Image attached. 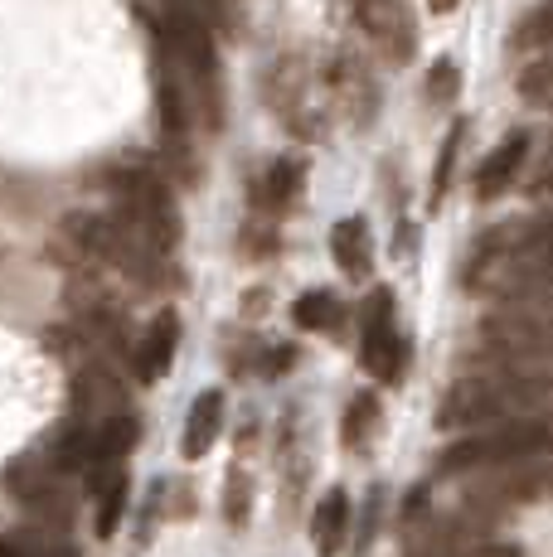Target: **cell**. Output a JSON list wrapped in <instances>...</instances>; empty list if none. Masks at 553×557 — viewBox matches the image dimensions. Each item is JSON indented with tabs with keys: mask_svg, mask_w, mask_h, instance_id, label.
I'll return each mask as SVG.
<instances>
[{
	"mask_svg": "<svg viewBox=\"0 0 553 557\" xmlns=\"http://www.w3.org/2000/svg\"><path fill=\"white\" fill-rule=\"evenodd\" d=\"M553 412V369H515V363L462 359L456 383L438 403V432H486L500 422Z\"/></svg>",
	"mask_w": 553,
	"mask_h": 557,
	"instance_id": "6da1fadb",
	"label": "cell"
},
{
	"mask_svg": "<svg viewBox=\"0 0 553 557\" xmlns=\"http://www.w3.org/2000/svg\"><path fill=\"white\" fill-rule=\"evenodd\" d=\"M544 456H553V412L456 436V442H446L438 451V475L471 480V475H486V470L525 466V460H544Z\"/></svg>",
	"mask_w": 553,
	"mask_h": 557,
	"instance_id": "7a4b0ae2",
	"label": "cell"
},
{
	"mask_svg": "<svg viewBox=\"0 0 553 557\" xmlns=\"http://www.w3.org/2000/svg\"><path fill=\"white\" fill-rule=\"evenodd\" d=\"M529 505H553V456L471 475L462 485V499H456V509L491 523V529H500L509 513H519Z\"/></svg>",
	"mask_w": 553,
	"mask_h": 557,
	"instance_id": "3957f363",
	"label": "cell"
},
{
	"mask_svg": "<svg viewBox=\"0 0 553 557\" xmlns=\"http://www.w3.org/2000/svg\"><path fill=\"white\" fill-rule=\"evenodd\" d=\"M403 557H525V548L491 523L452 509L403 523Z\"/></svg>",
	"mask_w": 553,
	"mask_h": 557,
	"instance_id": "277c9868",
	"label": "cell"
},
{
	"mask_svg": "<svg viewBox=\"0 0 553 557\" xmlns=\"http://www.w3.org/2000/svg\"><path fill=\"white\" fill-rule=\"evenodd\" d=\"M5 490L20 509L29 513L35 529H49V533H69L73 519H78V495H73L69 475H59L54 460L39 456V451H25L5 466Z\"/></svg>",
	"mask_w": 553,
	"mask_h": 557,
	"instance_id": "5b68a950",
	"label": "cell"
},
{
	"mask_svg": "<svg viewBox=\"0 0 553 557\" xmlns=\"http://www.w3.org/2000/svg\"><path fill=\"white\" fill-rule=\"evenodd\" d=\"M408 335L398 330V306H393V286H379V292L365 296V310H359V363L374 373L379 383H403V369H408Z\"/></svg>",
	"mask_w": 553,
	"mask_h": 557,
	"instance_id": "8992f818",
	"label": "cell"
},
{
	"mask_svg": "<svg viewBox=\"0 0 553 557\" xmlns=\"http://www.w3.org/2000/svg\"><path fill=\"white\" fill-rule=\"evenodd\" d=\"M355 25L369 35V45L393 63H408L418 53V20H413L408 0H349Z\"/></svg>",
	"mask_w": 553,
	"mask_h": 557,
	"instance_id": "52a82bcc",
	"label": "cell"
},
{
	"mask_svg": "<svg viewBox=\"0 0 553 557\" xmlns=\"http://www.w3.org/2000/svg\"><path fill=\"white\" fill-rule=\"evenodd\" d=\"M529 151H534V132H529V126H515V132L500 136L495 151L476 165V199L491 203V199L505 195V189L519 180V170H525Z\"/></svg>",
	"mask_w": 553,
	"mask_h": 557,
	"instance_id": "ba28073f",
	"label": "cell"
},
{
	"mask_svg": "<svg viewBox=\"0 0 553 557\" xmlns=\"http://www.w3.org/2000/svg\"><path fill=\"white\" fill-rule=\"evenodd\" d=\"M476 292L491 301L505 292H553V252H534V257H505L491 272L476 282Z\"/></svg>",
	"mask_w": 553,
	"mask_h": 557,
	"instance_id": "9c48e42d",
	"label": "cell"
},
{
	"mask_svg": "<svg viewBox=\"0 0 553 557\" xmlns=\"http://www.w3.org/2000/svg\"><path fill=\"white\" fill-rule=\"evenodd\" d=\"M175 349H180V315L175 310H156L151 315V325H146V335H142V345H136V379L142 383H156L161 373L175 363Z\"/></svg>",
	"mask_w": 553,
	"mask_h": 557,
	"instance_id": "30bf717a",
	"label": "cell"
},
{
	"mask_svg": "<svg viewBox=\"0 0 553 557\" xmlns=\"http://www.w3.org/2000/svg\"><path fill=\"white\" fill-rule=\"evenodd\" d=\"M219 432H223V393L219 388H205L195 398V407H189V417H185L180 456H185V460H205L209 451H214Z\"/></svg>",
	"mask_w": 553,
	"mask_h": 557,
	"instance_id": "8fae6325",
	"label": "cell"
},
{
	"mask_svg": "<svg viewBox=\"0 0 553 557\" xmlns=\"http://www.w3.org/2000/svg\"><path fill=\"white\" fill-rule=\"evenodd\" d=\"M311 543H316V557H340L349 543V495L345 490H325L321 505L311 513Z\"/></svg>",
	"mask_w": 553,
	"mask_h": 557,
	"instance_id": "7c38bea8",
	"label": "cell"
},
{
	"mask_svg": "<svg viewBox=\"0 0 553 557\" xmlns=\"http://www.w3.org/2000/svg\"><path fill=\"white\" fill-rule=\"evenodd\" d=\"M331 257L349 282H365L374 267V243H369V223L365 219H340L331 228Z\"/></svg>",
	"mask_w": 553,
	"mask_h": 557,
	"instance_id": "4fadbf2b",
	"label": "cell"
},
{
	"mask_svg": "<svg viewBox=\"0 0 553 557\" xmlns=\"http://www.w3.org/2000/svg\"><path fill=\"white\" fill-rule=\"evenodd\" d=\"M302 160H272L268 170H262L258 180H253V209H262V213H282L286 203H292L296 195H302Z\"/></svg>",
	"mask_w": 553,
	"mask_h": 557,
	"instance_id": "5bb4252c",
	"label": "cell"
},
{
	"mask_svg": "<svg viewBox=\"0 0 553 557\" xmlns=\"http://www.w3.org/2000/svg\"><path fill=\"white\" fill-rule=\"evenodd\" d=\"M486 315L509 320V325H529V330H553V292H505V296H491Z\"/></svg>",
	"mask_w": 553,
	"mask_h": 557,
	"instance_id": "9a60e30c",
	"label": "cell"
},
{
	"mask_svg": "<svg viewBox=\"0 0 553 557\" xmlns=\"http://www.w3.org/2000/svg\"><path fill=\"white\" fill-rule=\"evenodd\" d=\"M0 557H83V553L69 543V533L20 523V529H0Z\"/></svg>",
	"mask_w": 553,
	"mask_h": 557,
	"instance_id": "2e32d148",
	"label": "cell"
},
{
	"mask_svg": "<svg viewBox=\"0 0 553 557\" xmlns=\"http://www.w3.org/2000/svg\"><path fill=\"white\" fill-rule=\"evenodd\" d=\"M238 5L243 0H161V15L185 20V25H199L209 35H229L238 25Z\"/></svg>",
	"mask_w": 553,
	"mask_h": 557,
	"instance_id": "e0dca14e",
	"label": "cell"
},
{
	"mask_svg": "<svg viewBox=\"0 0 553 557\" xmlns=\"http://www.w3.org/2000/svg\"><path fill=\"white\" fill-rule=\"evenodd\" d=\"M379 398L374 393H355V398H349V407H345V422H340V442L349 446V451H359V446L369 442V432H374L379 426Z\"/></svg>",
	"mask_w": 553,
	"mask_h": 557,
	"instance_id": "ac0fdd59",
	"label": "cell"
},
{
	"mask_svg": "<svg viewBox=\"0 0 553 557\" xmlns=\"http://www.w3.org/2000/svg\"><path fill=\"white\" fill-rule=\"evenodd\" d=\"M292 320L302 330H340V320H345V306H340L335 292H306L302 301L292 306Z\"/></svg>",
	"mask_w": 553,
	"mask_h": 557,
	"instance_id": "d6986e66",
	"label": "cell"
},
{
	"mask_svg": "<svg viewBox=\"0 0 553 557\" xmlns=\"http://www.w3.org/2000/svg\"><path fill=\"white\" fill-rule=\"evenodd\" d=\"M462 141H466V122H456L452 132L442 136L438 165H432V195H428V203H432V209H442L446 189H452V170H456V160H462Z\"/></svg>",
	"mask_w": 553,
	"mask_h": 557,
	"instance_id": "ffe728a7",
	"label": "cell"
},
{
	"mask_svg": "<svg viewBox=\"0 0 553 557\" xmlns=\"http://www.w3.org/2000/svg\"><path fill=\"white\" fill-rule=\"evenodd\" d=\"M93 499H98V519H93L98 523V539H112L116 523H122V513H126V499H132V480H126V470L116 480H108Z\"/></svg>",
	"mask_w": 553,
	"mask_h": 557,
	"instance_id": "44dd1931",
	"label": "cell"
},
{
	"mask_svg": "<svg viewBox=\"0 0 553 557\" xmlns=\"http://www.w3.org/2000/svg\"><path fill=\"white\" fill-rule=\"evenodd\" d=\"M519 98L529 107H549L553 112V59H534L529 69H519Z\"/></svg>",
	"mask_w": 553,
	"mask_h": 557,
	"instance_id": "7402d4cb",
	"label": "cell"
},
{
	"mask_svg": "<svg viewBox=\"0 0 553 557\" xmlns=\"http://www.w3.org/2000/svg\"><path fill=\"white\" fill-rule=\"evenodd\" d=\"M428 98L438 107H452L456 98H462V63L452 59V53H442L438 63H432L428 73Z\"/></svg>",
	"mask_w": 553,
	"mask_h": 557,
	"instance_id": "603a6c76",
	"label": "cell"
},
{
	"mask_svg": "<svg viewBox=\"0 0 553 557\" xmlns=\"http://www.w3.org/2000/svg\"><path fill=\"white\" fill-rule=\"evenodd\" d=\"M515 49H553V0L529 10L515 29Z\"/></svg>",
	"mask_w": 553,
	"mask_h": 557,
	"instance_id": "cb8c5ba5",
	"label": "cell"
},
{
	"mask_svg": "<svg viewBox=\"0 0 553 557\" xmlns=\"http://www.w3.org/2000/svg\"><path fill=\"white\" fill-rule=\"evenodd\" d=\"M248 499H253L248 475L233 466V470H229V490H223V519H229L233 529H243V523H248Z\"/></svg>",
	"mask_w": 553,
	"mask_h": 557,
	"instance_id": "d4e9b609",
	"label": "cell"
},
{
	"mask_svg": "<svg viewBox=\"0 0 553 557\" xmlns=\"http://www.w3.org/2000/svg\"><path fill=\"white\" fill-rule=\"evenodd\" d=\"M529 199H553V136L539 146L534 156V170H529Z\"/></svg>",
	"mask_w": 553,
	"mask_h": 557,
	"instance_id": "484cf974",
	"label": "cell"
},
{
	"mask_svg": "<svg viewBox=\"0 0 553 557\" xmlns=\"http://www.w3.org/2000/svg\"><path fill=\"white\" fill-rule=\"evenodd\" d=\"M428 5H432V15H452V10L462 5V0H428Z\"/></svg>",
	"mask_w": 553,
	"mask_h": 557,
	"instance_id": "4316f807",
	"label": "cell"
}]
</instances>
